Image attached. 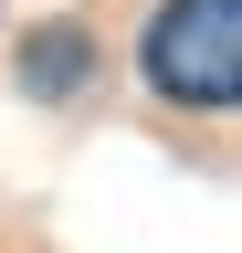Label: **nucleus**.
<instances>
[{
	"label": "nucleus",
	"instance_id": "nucleus-1",
	"mask_svg": "<svg viewBox=\"0 0 242 253\" xmlns=\"http://www.w3.org/2000/svg\"><path fill=\"white\" fill-rule=\"evenodd\" d=\"M137 63L169 106L232 116L242 106V0H158L137 32Z\"/></svg>",
	"mask_w": 242,
	"mask_h": 253
},
{
	"label": "nucleus",
	"instance_id": "nucleus-2",
	"mask_svg": "<svg viewBox=\"0 0 242 253\" xmlns=\"http://www.w3.org/2000/svg\"><path fill=\"white\" fill-rule=\"evenodd\" d=\"M84 63H95V42H84L74 21H42L32 42H21V95H74Z\"/></svg>",
	"mask_w": 242,
	"mask_h": 253
}]
</instances>
